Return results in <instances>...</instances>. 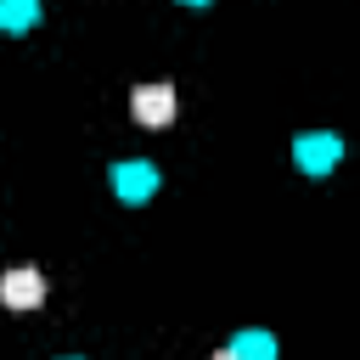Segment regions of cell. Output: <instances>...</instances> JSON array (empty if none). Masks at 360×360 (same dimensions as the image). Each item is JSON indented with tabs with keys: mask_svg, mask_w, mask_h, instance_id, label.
<instances>
[{
	"mask_svg": "<svg viewBox=\"0 0 360 360\" xmlns=\"http://www.w3.org/2000/svg\"><path fill=\"white\" fill-rule=\"evenodd\" d=\"M0 304L6 309H39L45 304V270H34V264H11V270H0Z\"/></svg>",
	"mask_w": 360,
	"mask_h": 360,
	"instance_id": "1",
	"label": "cell"
},
{
	"mask_svg": "<svg viewBox=\"0 0 360 360\" xmlns=\"http://www.w3.org/2000/svg\"><path fill=\"white\" fill-rule=\"evenodd\" d=\"M174 107H180L174 84H135V90H129V112H135V124L163 129V124L174 118Z\"/></svg>",
	"mask_w": 360,
	"mask_h": 360,
	"instance_id": "2",
	"label": "cell"
},
{
	"mask_svg": "<svg viewBox=\"0 0 360 360\" xmlns=\"http://www.w3.org/2000/svg\"><path fill=\"white\" fill-rule=\"evenodd\" d=\"M292 158H298L304 174H326V169L343 158V141L326 135V129H315V135H298V141H292Z\"/></svg>",
	"mask_w": 360,
	"mask_h": 360,
	"instance_id": "3",
	"label": "cell"
},
{
	"mask_svg": "<svg viewBox=\"0 0 360 360\" xmlns=\"http://www.w3.org/2000/svg\"><path fill=\"white\" fill-rule=\"evenodd\" d=\"M112 186L124 202H146L158 191V169L152 163H112Z\"/></svg>",
	"mask_w": 360,
	"mask_h": 360,
	"instance_id": "4",
	"label": "cell"
},
{
	"mask_svg": "<svg viewBox=\"0 0 360 360\" xmlns=\"http://www.w3.org/2000/svg\"><path fill=\"white\" fill-rule=\"evenodd\" d=\"M231 349H236L242 360H276V338H270V332H236Z\"/></svg>",
	"mask_w": 360,
	"mask_h": 360,
	"instance_id": "5",
	"label": "cell"
},
{
	"mask_svg": "<svg viewBox=\"0 0 360 360\" xmlns=\"http://www.w3.org/2000/svg\"><path fill=\"white\" fill-rule=\"evenodd\" d=\"M34 17H39V0H0V28L6 34H22Z\"/></svg>",
	"mask_w": 360,
	"mask_h": 360,
	"instance_id": "6",
	"label": "cell"
},
{
	"mask_svg": "<svg viewBox=\"0 0 360 360\" xmlns=\"http://www.w3.org/2000/svg\"><path fill=\"white\" fill-rule=\"evenodd\" d=\"M208 360H242V354H236V349H214Z\"/></svg>",
	"mask_w": 360,
	"mask_h": 360,
	"instance_id": "7",
	"label": "cell"
},
{
	"mask_svg": "<svg viewBox=\"0 0 360 360\" xmlns=\"http://www.w3.org/2000/svg\"><path fill=\"white\" fill-rule=\"evenodd\" d=\"M186 6H208V0H186Z\"/></svg>",
	"mask_w": 360,
	"mask_h": 360,
	"instance_id": "8",
	"label": "cell"
},
{
	"mask_svg": "<svg viewBox=\"0 0 360 360\" xmlns=\"http://www.w3.org/2000/svg\"><path fill=\"white\" fill-rule=\"evenodd\" d=\"M68 360H73V354H68Z\"/></svg>",
	"mask_w": 360,
	"mask_h": 360,
	"instance_id": "9",
	"label": "cell"
}]
</instances>
